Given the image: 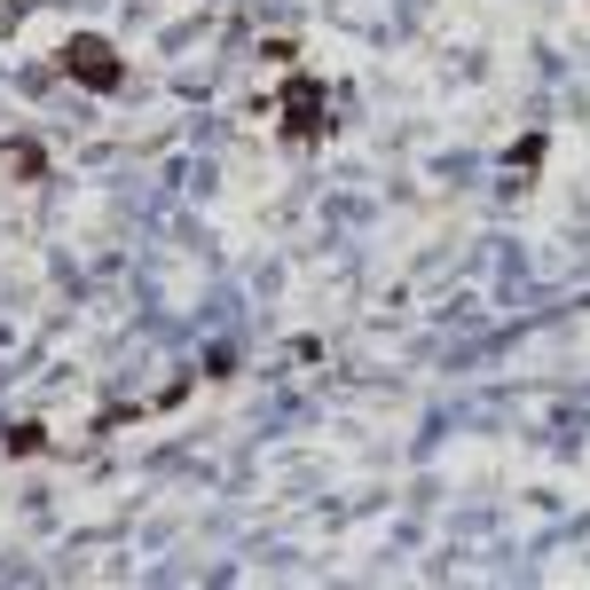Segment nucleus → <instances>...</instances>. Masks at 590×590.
I'll list each match as a JSON object with an SVG mask.
<instances>
[{
    "label": "nucleus",
    "mask_w": 590,
    "mask_h": 590,
    "mask_svg": "<svg viewBox=\"0 0 590 590\" xmlns=\"http://www.w3.org/2000/svg\"><path fill=\"white\" fill-rule=\"evenodd\" d=\"M63 79H79V88H95V95H119L126 88V63L103 32H71L63 40Z\"/></svg>",
    "instance_id": "1"
},
{
    "label": "nucleus",
    "mask_w": 590,
    "mask_h": 590,
    "mask_svg": "<svg viewBox=\"0 0 590 590\" xmlns=\"http://www.w3.org/2000/svg\"><path fill=\"white\" fill-rule=\"evenodd\" d=\"M284 111H292V126H284L292 142H323V126H330V119H323V88H315L307 71H292V88H284Z\"/></svg>",
    "instance_id": "2"
},
{
    "label": "nucleus",
    "mask_w": 590,
    "mask_h": 590,
    "mask_svg": "<svg viewBox=\"0 0 590 590\" xmlns=\"http://www.w3.org/2000/svg\"><path fill=\"white\" fill-rule=\"evenodd\" d=\"M0 449H9V457H40L48 449V426H0Z\"/></svg>",
    "instance_id": "3"
},
{
    "label": "nucleus",
    "mask_w": 590,
    "mask_h": 590,
    "mask_svg": "<svg viewBox=\"0 0 590 590\" xmlns=\"http://www.w3.org/2000/svg\"><path fill=\"white\" fill-rule=\"evenodd\" d=\"M0 165H17L24 182H40V174H48V157H40L32 142H0Z\"/></svg>",
    "instance_id": "4"
}]
</instances>
